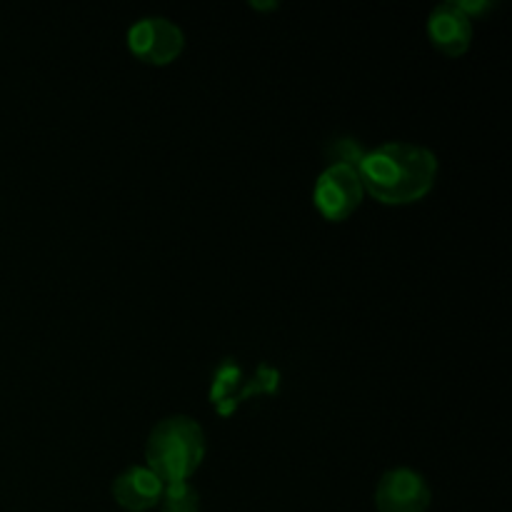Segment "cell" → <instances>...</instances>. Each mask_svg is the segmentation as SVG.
Returning a JSON list of instances; mask_svg holds the SVG:
<instances>
[{
    "mask_svg": "<svg viewBox=\"0 0 512 512\" xmlns=\"http://www.w3.org/2000/svg\"><path fill=\"white\" fill-rule=\"evenodd\" d=\"M128 48L138 60L148 65H168L183 53L185 35L178 23L168 18H140L128 30Z\"/></svg>",
    "mask_w": 512,
    "mask_h": 512,
    "instance_id": "4",
    "label": "cell"
},
{
    "mask_svg": "<svg viewBox=\"0 0 512 512\" xmlns=\"http://www.w3.org/2000/svg\"><path fill=\"white\" fill-rule=\"evenodd\" d=\"M205 433L198 420L188 415L165 418L150 430L145 445V463L160 478L163 485H175L190 480V475L205 460Z\"/></svg>",
    "mask_w": 512,
    "mask_h": 512,
    "instance_id": "2",
    "label": "cell"
},
{
    "mask_svg": "<svg viewBox=\"0 0 512 512\" xmlns=\"http://www.w3.org/2000/svg\"><path fill=\"white\" fill-rule=\"evenodd\" d=\"M165 485L148 465H133L113 480L115 503L128 512H148L160 503Z\"/></svg>",
    "mask_w": 512,
    "mask_h": 512,
    "instance_id": "7",
    "label": "cell"
},
{
    "mask_svg": "<svg viewBox=\"0 0 512 512\" xmlns=\"http://www.w3.org/2000/svg\"><path fill=\"white\" fill-rule=\"evenodd\" d=\"M158 505L163 512H200V495L190 480H185V483L165 485Z\"/></svg>",
    "mask_w": 512,
    "mask_h": 512,
    "instance_id": "8",
    "label": "cell"
},
{
    "mask_svg": "<svg viewBox=\"0 0 512 512\" xmlns=\"http://www.w3.org/2000/svg\"><path fill=\"white\" fill-rule=\"evenodd\" d=\"M433 490L428 480L413 468H393L380 478L375 488L378 512H428Z\"/></svg>",
    "mask_w": 512,
    "mask_h": 512,
    "instance_id": "5",
    "label": "cell"
},
{
    "mask_svg": "<svg viewBox=\"0 0 512 512\" xmlns=\"http://www.w3.org/2000/svg\"><path fill=\"white\" fill-rule=\"evenodd\" d=\"M365 193L383 205H410L423 200L438 178V158L418 143H383L358 163Z\"/></svg>",
    "mask_w": 512,
    "mask_h": 512,
    "instance_id": "1",
    "label": "cell"
},
{
    "mask_svg": "<svg viewBox=\"0 0 512 512\" xmlns=\"http://www.w3.org/2000/svg\"><path fill=\"white\" fill-rule=\"evenodd\" d=\"M428 38L440 53L460 58L473 43V18L453 0L435 5L428 18Z\"/></svg>",
    "mask_w": 512,
    "mask_h": 512,
    "instance_id": "6",
    "label": "cell"
},
{
    "mask_svg": "<svg viewBox=\"0 0 512 512\" xmlns=\"http://www.w3.org/2000/svg\"><path fill=\"white\" fill-rule=\"evenodd\" d=\"M365 198L363 183H360L358 168L345 163H330L315 180L313 200L325 220L340 223L348 220L360 208Z\"/></svg>",
    "mask_w": 512,
    "mask_h": 512,
    "instance_id": "3",
    "label": "cell"
}]
</instances>
